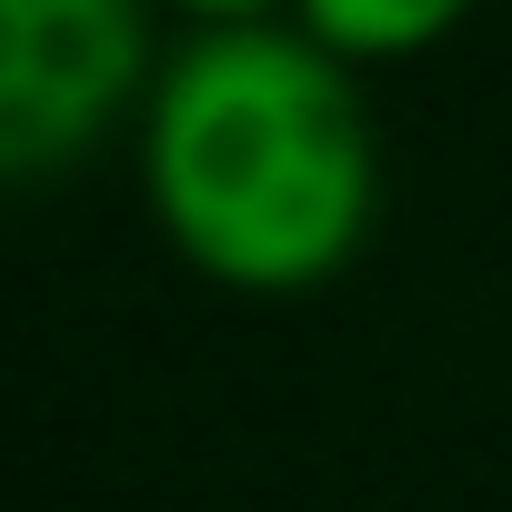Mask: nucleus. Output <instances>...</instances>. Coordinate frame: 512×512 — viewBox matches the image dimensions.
<instances>
[{
  "instance_id": "obj_4",
  "label": "nucleus",
  "mask_w": 512,
  "mask_h": 512,
  "mask_svg": "<svg viewBox=\"0 0 512 512\" xmlns=\"http://www.w3.org/2000/svg\"><path fill=\"white\" fill-rule=\"evenodd\" d=\"M161 11H181V21L221 31V21H272V11H292V0H161Z\"/></svg>"
},
{
  "instance_id": "obj_3",
  "label": "nucleus",
  "mask_w": 512,
  "mask_h": 512,
  "mask_svg": "<svg viewBox=\"0 0 512 512\" xmlns=\"http://www.w3.org/2000/svg\"><path fill=\"white\" fill-rule=\"evenodd\" d=\"M292 21L362 71V61H422V51H442L472 21V0H292Z\"/></svg>"
},
{
  "instance_id": "obj_2",
  "label": "nucleus",
  "mask_w": 512,
  "mask_h": 512,
  "mask_svg": "<svg viewBox=\"0 0 512 512\" xmlns=\"http://www.w3.org/2000/svg\"><path fill=\"white\" fill-rule=\"evenodd\" d=\"M161 0H0V171L51 181L121 111L151 101Z\"/></svg>"
},
{
  "instance_id": "obj_1",
  "label": "nucleus",
  "mask_w": 512,
  "mask_h": 512,
  "mask_svg": "<svg viewBox=\"0 0 512 512\" xmlns=\"http://www.w3.org/2000/svg\"><path fill=\"white\" fill-rule=\"evenodd\" d=\"M141 201L221 292L292 302L342 282L382 221V141L352 61L302 21L191 31L141 101Z\"/></svg>"
}]
</instances>
